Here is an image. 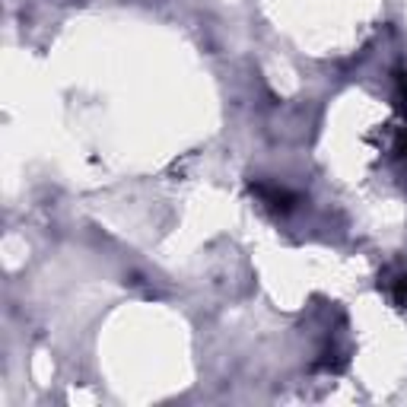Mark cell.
<instances>
[{
  "label": "cell",
  "mask_w": 407,
  "mask_h": 407,
  "mask_svg": "<svg viewBox=\"0 0 407 407\" xmlns=\"http://www.w3.org/2000/svg\"><path fill=\"white\" fill-rule=\"evenodd\" d=\"M251 191L258 195V201L271 210H290L293 207V197L286 195L283 188H273V185H251Z\"/></svg>",
  "instance_id": "1"
}]
</instances>
